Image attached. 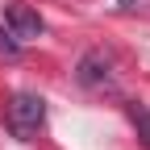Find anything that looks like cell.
I'll list each match as a JSON object with an SVG mask.
<instances>
[{"mask_svg": "<svg viewBox=\"0 0 150 150\" xmlns=\"http://www.w3.org/2000/svg\"><path fill=\"white\" fill-rule=\"evenodd\" d=\"M129 121H134V129H138V138H142V146H150V108L146 104H129Z\"/></svg>", "mask_w": 150, "mask_h": 150, "instance_id": "277c9868", "label": "cell"}, {"mask_svg": "<svg viewBox=\"0 0 150 150\" xmlns=\"http://www.w3.org/2000/svg\"><path fill=\"white\" fill-rule=\"evenodd\" d=\"M0 54H4V59H17V54H21V42H17L8 29H0Z\"/></svg>", "mask_w": 150, "mask_h": 150, "instance_id": "5b68a950", "label": "cell"}, {"mask_svg": "<svg viewBox=\"0 0 150 150\" xmlns=\"http://www.w3.org/2000/svg\"><path fill=\"white\" fill-rule=\"evenodd\" d=\"M117 4H121V8L129 13V8H138V4H142V0H117Z\"/></svg>", "mask_w": 150, "mask_h": 150, "instance_id": "8992f818", "label": "cell"}, {"mask_svg": "<svg viewBox=\"0 0 150 150\" xmlns=\"http://www.w3.org/2000/svg\"><path fill=\"white\" fill-rule=\"evenodd\" d=\"M46 121V100L42 96H33V92H13V100H8V129L21 142H29L38 129H42Z\"/></svg>", "mask_w": 150, "mask_h": 150, "instance_id": "6da1fadb", "label": "cell"}, {"mask_svg": "<svg viewBox=\"0 0 150 150\" xmlns=\"http://www.w3.org/2000/svg\"><path fill=\"white\" fill-rule=\"evenodd\" d=\"M75 75H79L83 88H104V83L112 79V63L104 59L100 50H88L83 59H79V71H75Z\"/></svg>", "mask_w": 150, "mask_h": 150, "instance_id": "3957f363", "label": "cell"}, {"mask_svg": "<svg viewBox=\"0 0 150 150\" xmlns=\"http://www.w3.org/2000/svg\"><path fill=\"white\" fill-rule=\"evenodd\" d=\"M4 25H8V33L17 38V42H29V38H42V17H38L25 0H8L4 4Z\"/></svg>", "mask_w": 150, "mask_h": 150, "instance_id": "7a4b0ae2", "label": "cell"}]
</instances>
